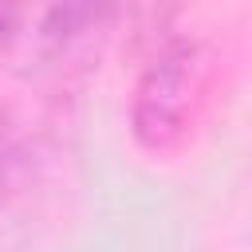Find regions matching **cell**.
<instances>
[{"label":"cell","mask_w":252,"mask_h":252,"mask_svg":"<svg viewBox=\"0 0 252 252\" xmlns=\"http://www.w3.org/2000/svg\"><path fill=\"white\" fill-rule=\"evenodd\" d=\"M114 12L118 0H47L39 20L43 63H51L59 75L87 71L114 28Z\"/></svg>","instance_id":"obj_2"},{"label":"cell","mask_w":252,"mask_h":252,"mask_svg":"<svg viewBox=\"0 0 252 252\" xmlns=\"http://www.w3.org/2000/svg\"><path fill=\"white\" fill-rule=\"evenodd\" d=\"M20 16H24V0H0V55H8V47L16 43Z\"/></svg>","instance_id":"obj_5"},{"label":"cell","mask_w":252,"mask_h":252,"mask_svg":"<svg viewBox=\"0 0 252 252\" xmlns=\"http://www.w3.org/2000/svg\"><path fill=\"white\" fill-rule=\"evenodd\" d=\"M213 79H217V59L205 39L165 35L150 51L134 83V98H130L134 142L154 158L177 154L209 102Z\"/></svg>","instance_id":"obj_1"},{"label":"cell","mask_w":252,"mask_h":252,"mask_svg":"<svg viewBox=\"0 0 252 252\" xmlns=\"http://www.w3.org/2000/svg\"><path fill=\"white\" fill-rule=\"evenodd\" d=\"M118 4H126V8H130V16H134L138 24H146V28L165 24V16L177 8V0H118Z\"/></svg>","instance_id":"obj_4"},{"label":"cell","mask_w":252,"mask_h":252,"mask_svg":"<svg viewBox=\"0 0 252 252\" xmlns=\"http://www.w3.org/2000/svg\"><path fill=\"white\" fill-rule=\"evenodd\" d=\"M24 142H20V130H16V122L0 110V197L16 185V177H20V169H24Z\"/></svg>","instance_id":"obj_3"}]
</instances>
